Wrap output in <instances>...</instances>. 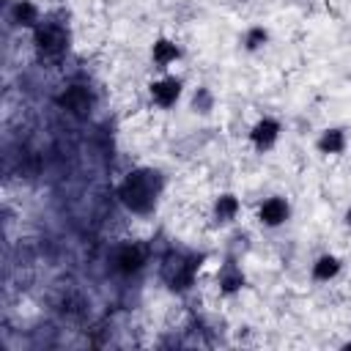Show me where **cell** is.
<instances>
[{
	"instance_id": "5bb4252c",
	"label": "cell",
	"mask_w": 351,
	"mask_h": 351,
	"mask_svg": "<svg viewBox=\"0 0 351 351\" xmlns=\"http://www.w3.org/2000/svg\"><path fill=\"white\" fill-rule=\"evenodd\" d=\"M269 44H271V30H269L263 22L247 25V27L241 30V36H239V49L247 52V55H258V52H263Z\"/></svg>"
},
{
	"instance_id": "8992f818",
	"label": "cell",
	"mask_w": 351,
	"mask_h": 351,
	"mask_svg": "<svg viewBox=\"0 0 351 351\" xmlns=\"http://www.w3.org/2000/svg\"><path fill=\"white\" fill-rule=\"evenodd\" d=\"M181 96H184V77H178V74L165 71L148 82V99L159 110H173L181 101Z\"/></svg>"
},
{
	"instance_id": "30bf717a",
	"label": "cell",
	"mask_w": 351,
	"mask_h": 351,
	"mask_svg": "<svg viewBox=\"0 0 351 351\" xmlns=\"http://www.w3.org/2000/svg\"><path fill=\"white\" fill-rule=\"evenodd\" d=\"M241 217V197L236 192H219L211 200V225L214 228H230Z\"/></svg>"
},
{
	"instance_id": "9a60e30c",
	"label": "cell",
	"mask_w": 351,
	"mask_h": 351,
	"mask_svg": "<svg viewBox=\"0 0 351 351\" xmlns=\"http://www.w3.org/2000/svg\"><path fill=\"white\" fill-rule=\"evenodd\" d=\"M343 274V258L335 252H321L313 263H310V277L315 282H332Z\"/></svg>"
},
{
	"instance_id": "d6986e66",
	"label": "cell",
	"mask_w": 351,
	"mask_h": 351,
	"mask_svg": "<svg viewBox=\"0 0 351 351\" xmlns=\"http://www.w3.org/2000/svg\"><path fill=\"white\" fill-rule=\"evenodd\" d=\"M340 348H343V351H351V337H348V340H343V343H340Z\"/></svg>"
},
{
	"instance_id": "4fadbf2b",
	"label": "cell",
	"mask_w": 351,
	"mask_h": 351,
	"mask_svg": "<svg viewBox=\"0 0 351 351\" xmlns=\"http://www.w3.org/2000/svg\"><path fill=\"white\" fill-rule=\"evenodd\" d=\"M5 16H8L11 27H16V30H33L44 19L36 0H11Z\"/></svg>"
},
{
	"instance_id": "6da1fadb",
	"label": "cell",
	"mask_w": 351,
	"mask_h": 351,
	"mask_svg": "<svg viewBox=\"0 0 351 351\" xmlns=\"http://www.w3.org/2000/svg\"><path fill=\"white\" fill-rule=\"evenodd\" d=\"M165 192V176L159 167H132L115 186V197L118 203L134 214V217H151L159 206V197Z\"/></svg>"
},
{
	"instance_id": "ba28073f",
	"label": "cell",
	"mask_w": 351,
	"mask_h": 351,
	"mask_svg": "<svg viewBox=\"0 0 351 351\" xmlns=\"http://www.w3.org/2000/svg\"><path fill=\"white\" fill-rule=\"evenodd\" d=\"M214 282H217V291H219V296H225V299H233V296H239L244 288H247V271L241 269V258H236V255H225V261L219 263V269H217V274H214Z\"/></svg>"
},
{
	"instance_id": "7a4b0ae2",
	"label": "cell",
	"mask_w": 351,
	"mask_h": 351,
	"mask_svg": "<svg viewBox=\"0 0 351 351\" xmlns=\"http://www.w3.org/2000/svg\"><path fill=\"white\" fill-rule=\"evenodd\" d=\"M206 261V252H195V250H170L162 263H159V277L167 285V291L173 293H186L192 291L200 266Z\"/></svg>"
},
{
	"instance_id": "7c38bea8",
	"label": "cell",
	"mask_w": 351,
	"mask_h": 351,
	"mask_svg": "<svg viewBox=\"0 0 351 351\" xmlns=\"http://www.w3.org/2000/svg\"><path fill=\"white\" fill-rule=\"evenodd\" d=\"M151 63L156 66V69H162V71H167L170 66H176L178 60H184V47L176 41V38H170V36H156L154 41H151Z\"/></svg>"
},
{
	"instance_id": "8fae6325",
	"label": "cell",
	"mask_w": 351,
	"mask_h": 351,
	"mask_svg": "<svg viewBox=\"0 0 351 351\" xmlns=\"http://www.w3.org/2000/svg\"><path fill=\"white\" fill-rule=\"evenodd\" d=\"M351 148V134L346 126H324L315 134V151L321 156H343Z\"/></svg>"
},
{
	"instance_id": "9c48e42d",
	"label": "cell",
	"mask_w": 351,
	"mask_h": 351,
	"mask_svg": "<svg viewBox=\"0 0 351 351\" xmlns=\"http://www.w3.org/2000/svg\"><path fill=\"white\" fill-rule=\"evenodd\" d=\"M280 137H282V121L277 115H261L247 132V140L258 154H269L280 143Z\"/></svg>"
},
{
	"instance_id": "ac0fdd59",
	"label": "cell",
	"mask_w": 351,
	"mask_h": 351,
	"mask_svg": "<svg viewBox=\"0 0 351 351\" xmlns=\"http://www.w3.org/2000/svg\"><path fill=\"white\" fill-rule=\"evenodd\" d=\"M343 225H346V230H351V203H348L346 211H343Z\"/></svg>"
},
{
	"instance_id": "3957f363",
	"label": "cell",
	"mask_w": 351,
	"mask_h": 351,
	"mask_svg": "<svg viewBox=\"0 0 351 351\" xmlns=\"http://www.w3.org/2000/svg\"><path fill=\"white\" fill-rule=\"evenodd\" d=\"M30 36H33V49H36V55L41 60H58V58H63L66 49H69V41H71L66 22H58L52 16H44L30 30Z\"/></svg>"
},
{
	"instance_id": "5b68a950",
	"label": "cell",
	"mask_w": 351,
	"mask_h": 351,
	"mask_svg": "<svg viewBox=\"0 0 351 351\" xmlns=\"http://www.w3.org/2000/svg\"><path fill=\"white\" fill-rule=\"evenodd\" d=\"M110 263H112V269H115L118 274L134 277V274H140V271L145 269L148 252H145V247H143L140 241H121V244L112 247Z\"/></svg>"
},
{
	"instance_id": "e0dca14e",
	"label": "cell",
	"mask_w": 351,
	"mask_h": 351,
	"mask_svg": "<svg viewBox=\"0 0 351 351\" xmlns=\"http://www.w3.org/2000/svg\"><path fill=\"white\" fill-rule=\"evenodd\" d=\"M228 255H236V258H241L247 250H250V233L247 230H236L233 236H230V241H228Z\"/></svg>"
},
{
	"instance_id": "277c9868",
	"label": "cell",
	"mask_w": 351,
	"mask_h": 351,
	"mask_svg": "<svg viewBox=\"0 0 351 351\" xmlns=\"http://www.w3.org/2000/svg\"><path fill=\"white\" fill-rule=\"evenodd\" d=\"M55 104H58L63 112H69L71 118L85 121V118H90L93 110H96V93H93V88H88L85 82H71V85H66V88L55 96Z\"/></svg>"
},
{
	"instance_id": "2e32d148",
	"label": "cell",
	"mask_w": 351,
	"mask_h": 351,
	"mask_svg": "<svg viewBox=\"0 0 351 351\" xmlns=\"http://www.w3.org/2000/svg\"><path fill=\"white\" fill-rule=\"evenodd\" d=\"M217 110V93L208 85H195L189 93V112L197 118H208Z\"/></svg>"
},
{
	"instance_id": "52a82bcc",
	"label": "cell",
	"mask_w": 351,
	"mask_h": 351,
	"mask_svg": "<svg viewBox=\"0 0 351 351\" xmlns=\"http://www.w3.org/2000/svg\"><path fill=\"white\" fill-rule=\"evenodd\" d=\"M291 217H293V206H291V200H288L285 195H269V197H263V200L258 203V208H255V219H258V225L266 228V230L285 228V225L291 222Z\"/></svg>"
}]
</instances>
